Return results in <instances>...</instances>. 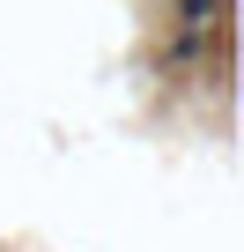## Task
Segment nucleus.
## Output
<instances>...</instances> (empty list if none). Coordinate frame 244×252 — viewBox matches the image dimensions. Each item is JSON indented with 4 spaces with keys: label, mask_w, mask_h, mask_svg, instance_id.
<instances>
[{
    "label": "nucleus",
    "mask_w": 244,
    "mask_h": 252,
    "mask_svg": "<svg viewBox=\"0 0 244 252\" xmlns=\"http://www.w3.org/2000/svg\"><path fill=\"white\" fill-rule=\"evenodd\" d=\"M178 15L185 23H207V15H222V0H178Z\"/></svg>",
    "instance_id": "f257e3e1"
}]
</instances>
